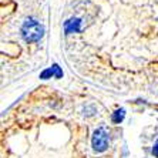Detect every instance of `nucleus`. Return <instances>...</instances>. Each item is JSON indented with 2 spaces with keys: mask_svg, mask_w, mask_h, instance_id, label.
<instances>
[{
  "mask_svg": "<svg viewBox=\"0 0 158 158\" xmlns=\"http://www.w3.org/2000/svg\"><path fill=\"white\" fill-rule=\"evenodd\" d=\"M44 34V27L34 19H26L22 26V36L29 43L39 41Z\"/></svg>",
  "mask_w": 158,
  "mask_h": 158,
  "instance_id": "1",
  "label": "nucleus"
},
{
  "mask_svg": "<svg viewBox=\"0 0 158 158\" xmlns=\"http://www.w3.org/2000/svg\"><path fill=\"white\" fill-rule=\"evenodd\" d=\"M91 145L94 148V151H97V152L106 151L107 147H108V132L104 128H97L93 134Z\"/></svg>",
  "mask_w": 158,
  "mask_h": 158,
  "instance_id": "2",
  "label": "nucleus"
},
{
  "mask_svg": "<svg viewBox=\"0 0 158 158\" xmlns=\"http://www.w3.org/2000/svg\"><path fill=\"white\" fill-rule=\"evenodd\" d=\"M64 31L67 34L81 31V20L80 19H70V20H67L64 23Z\"/></svg>",
  "mask_w": 158,
  "mask_h": 158,
  "instance_id": "3",
  "label": "nucleus"
},
{
  "mask_svg": "<svg viewBox=\"0 0 158 158\" xmlns=\"http://www.w3.org/2000/svg\"><path fill=\"white\" fill-rule=\"evenodd\" d=\"M124 117H125V111L121 108V110H117L114 114H113L111 120H113V123H115V124H120V123L124 120Z\"/></svg>",
  "mask_w": 158,
  "mask_h": 158,
  "instance_id": "4",
  "label": "nucleus"
},
{
  "mask_svg": "<svg viewBox=\"0 0 158 158\" xmlns=\"http://www.w3.org/2000/svg\"><path fill=\"white\" fill-rule=\"evenodd\" d=\"M152 154H154V157H157V158H158V141L155 143L154 148H152Z\"/></svg>",
  "mask_w": 158,
  "mask_h": 158,
  "instance_id": "5",
  "label": "nucleus"
}]
</instances>
